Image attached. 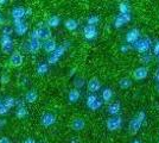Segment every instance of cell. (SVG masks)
<instances>
[{"label":"cell","mask_w":159,"mask_h":143,"mask_svg":"<svg viewBox=\"0 0 159 143\" xmlns=\"http://www.w3.org/2000/svg\"><path fill=\"white\" fill-rule=\"evenodd\" d=\"M24 62V56L20 54L19 51H13L11 54V57H10V64L14 67V68H18L23 64Z\"/></svg>","instance_id":"cell-10"},{"label":"cell","mask_w":159,"mask_h":143,"mask_svg":"<svg viewBox=\"0 0 159 143\" xmlns=\"http://www.w3.org/2000/svg\"><path fill=\"white\" fill-rule=\"evenodd\" d=\"M13 24H14V32L18 35V36L25 35L27 32V30H29L27 24L23 19L21 21H13Z\"/></svg>","instance_id":"cell-11"},{"label":"cell","mask_w":159,"mask_h":143,"mask_svg":"<svg viewBox=\"0 0 159 143\" xmlns=\"http://www.w3.org/2000/svg\"><path fill=\"white\" fill-rule=\"evenodd\" d=\"M74 86H75V89H81L84 85H86V80L82 78V76H76V78H74Z\"/></svg>","instance_id":"cell-31"},{"label":"cell","mask_w":159,"mask_h":143,"mask_svg":"<svg viewBox=\"0 0 159 143\" xmlns=\"http://www.w3.org/2000/svg\"><path fill=\"white\" fill-rule=\"evenodd\" d=\"M129 49H131V47L125 43V44H121V47H120V51H121L122 54H127V53L129 51Z\"/></svg>","instance_id":"cell-36"},{"label":"cell","mask_w":159,"mask_h":143,"mask_svg":"<svg viewBox=\"0 0 159 143\" xmlns=\"http://www.w3.org/2000/svg\"><path fill=\"white\" fill-rule=\"evenodd\" d=\"M64 27H66L68 31H75L79 27V21H76V19H73V18L66 19L64 21Z\"/></svg>","instance_id":"cell-24"},{"label":"cell","mask_w":159,"mask_h":143,"mask_svg":"<svg viewBox=\"0 0 159 143\" xmlns=\"http://www.w3.org/2000/svg\"><path fill=\"white\" fill-rule=\"evenodd\" d=\"M56 48H57V43L53 38L44 41V43H43V49L45 50V53H49V54H52L53 51L56 50Z\"/></svg>","instance_id":"cell-19"},{"label":"cell","mask_w":159,"mask_h":143,"mask_svg":"<svg viewBox=\"0 0 159 143\" xmlns=\"http://www.w3.org/2000/svg\"><path fill=\"white\" fill-rule=\"evenodd\" d=\"M156 91L159 93V83H157V85H156Z\"/></svg>","instance_id":"cell-49"},{"label":"cell","mask_w":159,"mask_h":143,"mask_svg":"<svg viewBox=\"0 0 159 143\" xmlns=\"http://www.w3.org/2000/svg\"><path fill=\"white\" fill-rule=\"evenodd\" d=\"M84 128H86V121L83 118H81V117L74 118L71 122V129L74 131H82Z\"/></svg>","instance_id":"cell-18"},{"label":"cell","mask_w":159,"mask_h":143,"mask_svg":"<svg viewBox=\"0 0 159 143\" xmlns=\"http://www.w3.org/2000/svg\"><path fill=\"white\" fill-rule=\"evenodd\" d=\"M153 53H154L156 56H158L159 55V42L156 43V45H154V48H153Z\"/></svg>","instance_id":"cell-42"},{"label":"cell","mask_w":159,"mask_h":143,"mask_svg":"<svg viewBox=\"0 0 159 143\" xmlns=\"http://www.w3.org/2000/svg\"><path fill=\"white\" fill-rule=\"evenodd\" d=\"M40 48H42V43H40L39 40H30V41L27 42L26 49L27 51L31 53V54L38 53V50H39Z\"/></svg>","instance_id":"cell-17"},{"label":"cell","mask_w":159,"mask_h":143,"mask_svg":"<svg viewBox=\"0 0 159 143\" xmlns=\"http://www.w3.org/2000/svg\"><path fill=\"white\" fill-rule=\"evenodd\" d=\"M6 124H7V121H6V119H2V118H1V119H0V130L4 129Z\"/></svg>","instance_id":"cell-44"},{"label":"cell","mask_w":159,"mask_h":143,"mask_svg":"<svg viewBox=\"0 0 159 143\" xmlns=\"http://www.w3.org/2000/svg\"><path fill=\"white\" fill-rule=\"evenodd\" d=\"M147 76H148V69L146 68V67H138V68L134 69V72H133V78L135 80H138V81L144 80Z\"/></svg>","instance_id":"cell-13"},{"label":"cell","mask_w":159,"mask_h":143,"mask_svg":"<svg viewBox=\"0 0 159 143\" xmlns=\"http://www.w3.org/2000/svg\"><path fill=\"white\" fill-rule=\"evenodd\" d=\"M87 87H88V91L90 92V93H93L95 94L98 91L101 89V81H100L98 78H92L88 83H87Z\"/></svg>","instance_id":"cell-14"},{"label":"cell","mask_w":159,"mask_h":143,"mask_svg":"<svg viewBox=\"0 0 159 143\" xmlns=\"http://www.w3.org/2000/svg\"><path fill=\"white\" fill-rule=\"evenodd\" d=\"M118 8H119V13H121V14L131 13V5H129V2H127V1H121V2H119Z\"/></svg>","instance_id":"cell-26"},{"label":"cell","mask_w":159,"mask_h":143,"mask_svg":"<svg viewBox=\"0 0 159 143\" xmlns=\"http://www.w3.org/2000/svg\"><path fill=\"white\" fill-rule=\"evenodd\" d=\"M151 44H152V42H151V40H150L148 37H146V38H140V40H138V41L134 43V49H135L137 51L141 53V54H146V53L150 50Z\"/></svg>","instance_id":"cell-4"},{"label":"cell","mask_w":159,"mask_h":143,"mask_svg":"<svg viewBox=\"0 0 159 143\" xmlns=\"http://www.w3.org/2000/svg\"><path fill=\"white\" fill-rule=\"evenodd\" d=\"M120 111H121V104H120L119 102H112V104L108 106V110H107V112L112 117L118 116L120 113Z\"/></svg>","instance_id":"cell-20"},{"label":"cell","mask_w":159,"mask_h":143,"mask_svg":"<svg viewBox=\"0 0 159 143\" xmlns=\"http://www.w3.org/2000/svg\"><path fill=\"white\" fill-rule=\"evenodd\" d=\"M30 40H39V30H38V27L31 31V34H30Z\"/></svg>","instance_id":"cell-35"},{"label":"cell","mask_w":159,"mask_h":143,"mask_svg":"<svg viewBox=\"0 0 159 143\" xmlns=\"http://www.w3.org/2000/svg\"><path fill=\"white\" fill-rule=\"evenodd\" d=\"M7 2H8L7 0H0V6H2V5H6Z\"/></svg>","instance_id":"cell-47"},{"label":"cell","mask_w":159,"mask_h":143,"mask_svg":"<svg viewBox=\"0 0 159 143\" xmlns=\"http://www.w3.org/2000/svg\"><path fill=\"white\" fill-rule=\"evenodd\" d=\"M1 104H2V102H1V99H0V105H1Z\"/></svg>","instance_id":"cell-51"},{"label":"cell","mask_w":159,"mask_h":143,"mask_svg":"<svg viewBox=\"0 0 159 143\" xmlns=\"http://www.w3.org/2000/svg\"><path fill=\"white\" fill-rule=\"evenodd\" d=\"M11 16L13 21H21L25 17V7L23 6H16L11 11Z\"/></svg>","instance_id":"cell-16"},{"label":"cell","mask_w":159,"mask_h":143,"mask_svg":"<svg viewBox=\"0 0 159 143\" xmlns=\"http://www.w3.org/2000/svg\"><path fill=\"white\" fill-rule=\"evenodd\" d=\"M8 82H10V75L6 74V73L1 74V76H0V83L1 85H7Z\"/></svg>","instance_id":"cell-34"},{"label":"cell","mask_w":159,"mask_h":143,"mask_svg":"<svg viewBox=\"0 0 159 143\" xmlns=\"http://www.w3.org/2000/svg\"><path fill=\"white\" fill-rule=\"evenodd\" d=\"M29 116V111L25 106H23V107H17L16 110V117L18 118V119H24V118H26Z\"/></svg>","instance_id":"cell-29"},{"label":"cell","mask_w":159,"mask_h":143,"mask_svg":"<svg viewBox=\"0 0 159 143\" xmlns=\"http://www.w3.org/2000/svg\"><path fill=\"white\" fill-rule=\"evenodd\" d=\"M49 72V64H48L47 62H40L37 64V67H36V73L37 75H45Z\"/></svg>","instance_id":"cell-25"},{"label":"cell","mask_w":159,"mask_h":143,"mask_svg":"<svg viewBox=\"0 0 159 143\" xmlns=\"http://www.w3.org/2000/svg\"><path fill=\"white\" fill-rule=\"evenodd\" d=\"M0 143H12V142H11V140H10L8 137L2 136V137H0Z\"/></svg>","instance_id":"cell-41"},{"label":"cell","mask_w":159,"mask_h":143,"mask_svg":"<svg viewBox=\"0 0 159 143\" xmlns=\"http://www.w3.org/2000/svg\"><path fill=\"white\" fill-rule=\"evenodd\" d=\"M113 95H114V93H113V89L112 88H103V91H102V102H109L111 100H112Z\"/></svg>","instance_id":"cell-27"},{"label":"cell","mask_w":159,"mask_h":143,"mask_svg":"<svg viewBox=\"0 0 159 143\" xmlns=\"http://www.w3.org/2000/svg\"><path fill=\"white\" fill-rule=\"evenodd\" d=\"M143 124L144 123L140 121L138 117H133L132 119H131V122H129V125H128V128H129V131H131V134H137L140 129H141V126H143Z\"/></svg>","instance_id":"cell-15"},{"label":"cell","mask_w":159,"mask_h":143,"mask_svg":"<svg viewBox=\"0 0 159 143\" xmlns=\"http://www.w3.org/2000/svg\"><path fill=\"white\" fill-rule=\"evenodd\" d=\"M68 50L63 44H61V45H57L56 48V50L53 51L52 54H50L49 56V59H48V64H56L57 62L60 61V59L63 56V55L66 54V51Z\"/></svg>","instance_id":"cell-3"},{"label":"cell","mask_w":159,"mask_h":143,"mask_svg":"<svg viewBox=\"0 0 159 143\" xmlns=\"http://www.w3.org/2000/svg\"><path fill=\"white\" fill-rule=\"evenodd\" d=\"M32 13H33V10L31 8V7H27V8H25V17L26 16H32Z\"/></svg>","instance_id":"cell-43"},{"label":"cell","mask_w":159,"mask_h":143,"mask_svg":"<svg viewBox=\"0 0 159 143\" xmlns=\"http://www.w3.org/2000/svg\"><path fill=\"white\" fill-rule=\"evenodd\" d=\"M80 98H81V92H80L79 89L73 88L69 91V93H68V102H70V104L77 102L80 100Z\"/></svg>","instance_id":"cell-21"},{"label":"cell","mask_w":159,"mask_h":143,"mask_svg":"<svg viewBox=\"0 0 159 143\" xmlns=\"http://www.w3.org/2000/svg\"><path fill=\"white\" fill-rule=\"evenodd\" d=\"M24 143H37V142H36V140L32 138V137H27L26 140L24 141Z\"/></svg>","instance_id":"cell-45"},{"label":"cell","mask_w":159,"mask_h":143,"mask_svg":"<svg viewBox=\"0 0 159 143\" xmlns=\"http://www.w3.org/2000/svg\"><path fill=\"white\" fill-rule=\"evenodd\" d=\"M154 80L157 81V83H159V69H158V72L156 73V76H154Z\"/></svg>","instance_id":"cell-46"},{"label":"cell","mask_w":159,"mask_h":143,"mask_svg":"<svg viewBox=\"0 0 159 143\" xmlns=\"http://www.w3.org/2000/svg\"><path fill=\"white\" fill-rule=\"evenodd\" d=\"M7 113H8V109H7L4 104H1L0 105V116H5Z\"/></svg>","instance_id":"cell-37"},{"label":"cell","mask_w":159,"mask_h":143,"mask_svg":"<svg viewBox=\"0 0 159 143\" xmlns=\"http://www.w3.org/2000/svg\"><path fill=\"white\" fill-rule=\"evenodd\" d=\"M37 99H38V93H37V91H36V89H30V91L26 92L24 100H25V102L33 104V102H37Z\"/></svg>","instance_id":"cell-22"},{"label":"cell","mask_w":159,"mask_h":143,"mask_svg":"<svg viewBox=\"0 0 159 143\" xmlns=\"http://www.w3.org/2000/svg\"><path fill=\"white\" fill-rule=\"evenodd\" d=\"M151 61H152V55L150 54V53L143 54V56H141V62L143 63H150Z\"/></svg>","instance_id":"cell-33"},{"label":"cell","mask_w":159,"mask_h":143,"mask_svg":"<svg viewBox=\"0 0 159 143\" xmlns=\"http://www.w3.org/2000/svg\"><path fill=\"white\" fill-rule=\"evenodd\" d=\"M99 36V30L96 26H92V25H86L83 27V37L86 41H94L96 40Z\"/></svg>","instance_id":"cell-5"},{"label":"cell","mask_w":159,"mask_h":143,"mask_svg":"<svg viewBox=\"0 0 159 143\" xmlns=\"http://www.w3.org/2000/svg\"><path fill=\"white\" fill-rule=\"evenodd\" d=\"M125 40H126V44H134L138 40H140V30L137 27L131 29L129 31H127Z\"/></svg>","instance_id":"cell-9"},{"label":"cell","mask_w":159,"mask_h":143,"mask_svg":"<svg viewBox=\"0 0 159 143\" xmlns=\"http://www.w3.org/2000/svg\"><path fill=\"white\" fill-rule=\"evenodd\" d=\"M133 81L129 78H121L119 80V87L121 89H127L129 87H132Z\"/></svg>","instance_id":"cell-28"},{"label":"cell","mask_w":159,"mask_h":143,"mask_svg":"<svg viewBox=\"0 0 159 143\" xmlns=\"http://www.w3.org/2000/svg\"><path fill=\"white\" fill-rule=\"evenodd\" d=\"M12 29L10 26H5L4 29H2V35H7V36H11V34H12Z\"/></svg>","instance_id":"cell-39"},{"label":"cell","mask_w":159,"mask_h":143,"mask_svg":"<svg viewBox=\"0 0 159 143\" xmlns=\"http://www.w3.org/2000/svg\"><path fill=\"white\" fill-rule=\"evenodd\" d=\"M157 60H158V62H159V55L157 56Z\"/></svg>","instance_id":"cell-50"},{"label":"cell","mask_w":159,"mask_h":143,"mask_svg":"<svg viewBox=\"0 0 159 143\" xmlns=\"http://www.w3.org/2000/svg\"><path fill=\"white\" fill-rule=\"evenodd\" d=\"M102 100L99 99V97L96 94H89L87 97V100H86V105L87 107L92 111H98L102 107Z\"/></svg>","instance_id":"cell-2"},{"label":"cell","mask_w":159,"mask_h":143,"mask_svg":"<svg viewBox=\"0 0 159 143\" xmlns=\"http://www.w3.org/2000/svg\"><path fill=\"white\" fill-rule=\"evenodd\" d=\"M106 126L109 131H116V130L121 129V126H122V118L119 116L108 118L106 122Z\"/></svg>","instance_id":"cell-6"},{"label":"cell","mask_w":159,"mask_h":143,"mask_svg":"<svg viewBox=\"0 0 159 143\" xmlns=\"http://www.w3.org/2000/svg\"><path fill=\"white\" fill-rule=\"evenodd\" d=\"M38 30H39V40L43 41H48L51 38V29L48 27L47 25H43L42 23L38 24Z\"/></svg>","instance_id":"cell-12"},{"label":"cell","mask_w":159,"mask_h":143,"mask_svg":"<svg viewBox=\"0 0 159 143\" xmlns=\"http://www.w3.org/2000/svg\"><path fill=\"white\" fill-rule=\"evenodd\" d=\"M100 21H101L100 16H98V14H92V16H89V17L87 18V25L96 26V25L100 23Z\"/></svg>","instance_id":"cell-30"},{"label":"cell","mask_w":159,"mask_h":143,"mask_svg":"<svg viewBox=\"0 0 159 143\" xmlns=\"http://www.w3.org/2000/svg\"><path fill=\"white\" fill-rule=\"evenodd\" d=\"M57 118L53 115L52 112H44L42 117H40V124L44 126V128H50L52 126L53 124L56 123Z\"/></svg>","instance_id":"cell-8"},{"label":"cell","mask_w":159,"mask_h":143,"mask_svg":"<svg viewBox=\"0 0 159 143\" xmlns=\"http://www.w3.org/2000/svg\"><path fill=\"white\" fill-rule=\"evenodd\" d=\"M61 24V18L58 16H51L49 17V19L47 21V26L50 29H55V27H58Z\"/></svg>","instance_id":"cell-23"},{"label":"cell","mask_w":159,"mask_h":143,"mask_svg":"<svg viewBox=\"0 0 159 143\" xmlns=\"http://www.w3.org/2000/svg\"><path fill=\"white\" fill-rule=\"evenodd\" d=\"M16 106L17 107H23V106H25V102H23L21 99H16Z\"/></svg>","instance_id":"cell-40"},{"label":"cell","mask_w":159,"mask_h":143,"mask_svg":"<svg viewBox=\"0 0 159 143\" xmlns=\"http://www.w3.org/2000/svg\"><path fill=\"white\" fill-rule=\"evenodd\" d=\"M2 104H4L8 110L12 109V107L16 106V98H13V97H6V98L4 99Z\"/></svg>","instance_id":"cell-32"},{"label":"cell","mask_w":159,"mask_h":143,"mask_svg":"<svg viewBox=\"0 0 159 143\" xmlns=\"http://www.w3.org/2000/svg\"><path fill=\"white\" fill-rule=\"evenodd\" d=\"M13 40L11 38V36H7V35H1L0 37V48H1V51L4 54H10L13 51Z\"/></svg>","instance_id":"cell-1"},{"label":"cell","mask_w":159,"mask_h":143,"mask_svg":"<svg viewBox=\"0 0 159 143\" xmlns=\"http://www.w3.org/2000/svg\"><path fill=\"white\" fill-rule=\"evenodd\" d=\"M137 117L139 118V119L141 121V122L144 123V122H145V119H146V112H145V111H143V110H141V111H139V112H138V115H137Z\"/></svg>","instance_id":"cell-38"},{"label":"cell","mask_w":159,"mask_h":143,"mask_svg":"<svg viewBox=\"0 0 159 143\" xmlns=\"http://www.w3.org/2000/svg\"><path fill=\"white\" fill-rule=\"evenodd\" d=\"M132 21V14L128 13V14H121L119 13L115 18H114V27L116 29H120V27L125 26L126 24H128L129 21Z\"/></svg>","instance_id":"cell-7"},{"label":"cell","mask_w":159,"mask_h":143,"mask_svg":"<svg viewBox=\"0 0 159 143\" xmlns=\"http://www.w3.org/2000/svg\"><path fill=\"white\" fill-rule=\"evenodd\" d=\"M131 143H143V142L140 141L139 138H135V140H133V141H132V142H131Z\"/></svg>","instance_id":"cell-48"}]
</instances>
